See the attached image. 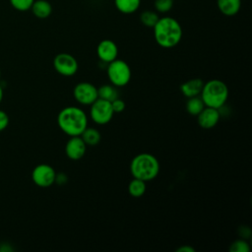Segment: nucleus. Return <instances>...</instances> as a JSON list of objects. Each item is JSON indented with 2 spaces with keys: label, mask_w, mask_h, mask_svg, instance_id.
Here are the masks:
<instances>
[{
  "label": "nucleus",
  "mask_w": 252,
  "mask_h": 252,
  "mask_svg": "<svg viewBox=\"0 0 252 252\" xmlns=\"http://www.w3.org/2000/svg\"><path fill=\"white\" fill-rule=\"evenodd\" d=\"M68 182V175L64 172H56V175H55V180H54V183H56L57 185H65L66 183Z\"/></svg>",
  "instance_id": "26"
},
{
  "label": "nucleus",
  "mask_w": 252,
  "mask_h": 252,
  "mask_svg": "<svg viewBox=\"0 0 252 252\" xmlns=\"http://www.w3.org/2000/svg\"><path fill=\"white\" fill-rule=\"evenodd\" d=\"M158 19H159V16L156 11L145 10L140 15L141 23L147 28H154V26L157 24Z\"/></svg>",
  "instance_id": "21"
},
{
  "label": "nucleus",
  "mask_w": 252,
  "mask_h": 252,
  "mask_svg": "<svg viewBox=\"0 0 252 252\" xmlns=\"http://www.w3.org/2000/svg\"><path fill=\"white\" fill-rule=\"evenodd\" d=\"M9 124V117L7 113L3 110H0V132L7 128Z\"/></svg>",
  "instance_id": "27"
},
{
  "label": "nucleus",
  "mask_w": 252,
  "mask_h": 252,
  "mask_svg": "<svg viewBox=\"0 0 252 252\" xmlns=\"http://www.w3.org/2000/svg\"><path fill=\"white\" fill-rule=\"evenodd\" d=\"M11 6L20 12H26L31 10V7L34 0H9Z\"/></svg>",
  "instance_id": "24"
},
{
  "label": "nucleus",
  "mask_w": 252,
  "mask_h": 252,
  "mask_svg": "<svg viewBox=\"0 0 252 252\" xmlns=\"http://www.w3.org/2000/svg\"><path fill=\"white\" fill-rule=\"evenodd\" d=\"M228 250L230 252H249L250 251V244L248 243L247 239L238 238L230 244Z\"/></svg>",
  "instance_id": "22"
},
{
  "label": "nucleus",
  "mask_w": 252,
  "mask_h": 252,
  "mask_svg": "<svg viewBox=\"0 0 252 252\" xmlns=\"http://www.w3.org/2000/svg\"><path fill=\"white\" fill-rule=\"evenodd\" d=\"M153 30L156 42L162 48L175 47L181 41L183 34L180 23L169 16L159 18Z\"/></svg>",
  "instance_id": "1"
},
{
  "label": "nucleus",
  "mask_w": 252,
  "mask_h": 252,
  "mask_svg": "<svg viewBox=\"0 0 252 252\" xmlns=\"http://www.w3.org/2000/svg\"><path fill=\"white\" fill-rule=\"evenodd\" d=\"M90 106V118L97 125L107 124L114 115L111 102L99 97H97Z\"/></svg>",
  "instance_id": "6"
},
{
  "label": "nucleus",
  "mask_w": 252,
  "mask_h": 252,
  "mask_svg": "<svg viewBox=\"0 0 252 252\" xmlns=\"http://www.w3.org/2000/svg\"><path fill=\"white\" fill-rule=\"evenodd\" d=\"M146 190H147L146 182L141 179L133 177V179L128 184V192L134 198L142 197L145 194Z\"/></svg>",
  "instance_id": "20"
},
{
  "label": "nucleus",
  "mask_w": 252,
  "mask_h": 252,
  "mask_svg": "<svg viewBox=\"0 0 252 252\" xmlns=\"http://www.w3.org/2000/svg\"><path fill=\"white\" fill-rule=\"evenodd\" d=\"M53 67L58 74L64 77H71L77 73L79 63L72 54L62 52L55 55L53 59Z\"/></svg>",
  "instance_id": "7"
},
{
  "label": "nucleus",
  "mask_w": 252,
  "mask_h": 252,
  "mask_svg": "<svg viewBox=\"0 0 252 252\" xmlns=\"http://www.w3.org/2000/svg\"><path fill=\"white\" fill-rule=\"evenodd\" d=\"M219 11L227 17L236 15L241 8V0H217Z\"/></svg>",
  "instance_id": "14"
},
{
  "label": "nucleus",
  "mask_w": 252,
  "mask_h": 252,
  "mask_svg": "<svg viewBox=\"0 0 252 252\" xmlns=\"http://www.w3.org/2000/svg\"><path fill=\"white\" fill-rule=\"evenodd\" d=\"M176 252H195V248L190 245H182L176 249Z\"/></svg>",
  "instance_id": "28"
},
{
  "label": "nucleus",
  "mask_w": 252,
  "mask_h": 252,
  "mask_svg": "<svg viewBox=\"0 0 252 252\" xmlns=\"http://www.w3.org/2000/svg\"><path fill=\"white\" fill-rule=\"evenodd\" d=\"M111 106H112V109L114 111V113H120V112H123L125 107H126V104H125V101L123 99H121L120 97H117L115 98L114 100L111 101Z\"/></svg>",
  "instance_id": "25"
},
{
  "label": "nucleus",
  "mask_w": 252,
  "mask_h": 252,
  "mask_svg": "<svg viewBox=\"0 0 252 252\" xmlns=\"http://www.w3.org/2000/svg\"><path fill=\"white\" fill-rule=\"evenodd\" d=\"M0 78H1V71H0Z\"/></svg>",
  "instance_id": "30"
},
{
  "label": "nucleus",
  "mask_w": 252,
  "mask_h": 252,
  "mask_svg": "<svg viewBox=\"0 0 252 252\" xmlns=\"http://www.w3.org/2000/svg\"><path fill=\"white\" fill-rule=\"evenodd\" d=\"M97 95L99 98L110 101V102L115 98L119 97L116 87H114L111 84H105L97 88Z\"/></svg>",
  "instance_id": "18"
},
{
  "label": "nucleus",
  "mask_w": 252,
  "mask_h": 252,
  "mask_svg": "<svg viewBox=\"0 0 252 252\" xmlns=\"http://www.w3.org/2000/svg\"><path fill=\"white\" fill-rule=\"evenodd\" d=\"M81 137L87 146H95L101 139L99 131L94 127H87L81 134Z\"/></svg>",
  "instance_id": "17"
},
{
  "label": "nucleus",
  "mask_w": 252,
  "mask_h": 252,
  "mask_svg": "<svg viewBox=\"0 0 252 252\" xmlns=\"http://www.w3.org/2000/svg\"><path fill=\"white\" fill-rule=\"evenodd\" d=\"M220 119V109L205 106L204 109L197 115V122L203 129L209 130L214 128Z\"/></svg>",
  "instance_id": "12"
},
{
  "label": "nucleus",
  "mask_w": 252,
  "mask_h": 252,
  "mask_svg": "<svg viewBox=\"0 0 252 252\" xmlns=\"http://www.w3.org/2000/svg\"><path fill=\"white\" fill-rule=\"evenodd\" d=\"M55 175L56 171L51 165L47 163H40L32 169V180L36 186L46 188L54 184Z\"/></svg>",
  "instance_id": "9"
},
{
  "label": "nucleus",
  "mask_w": 252,
  "mask_h": 252,
  "mask_svg": "<svg viewBox=\"0 0 252 252\" xmlns=\"http://www.w3.org/2000/svg\"><path fill=\"white\" fill-rule=\"evenodd\" d=\"M75 100L82 105H91L97 97V88L89 82L78 83L73 89Z\"/></svg>",
  "instance_id": "8"
},
{
  "label": "nucleus",
  "mask_w": 252,
  "mask_h": 252,
  "mask_svg": "<svg viewBox=\"0 0 252 252\" xmlns=\"http://www.w3.org/2000/svg\"><path fill=\"white\" fill-rule=\"evenodd\" d=\"M89 119L87 113L78 106L70 105L62 108L57 115V124L60 130L68 135L81 136L88 127Z\"/></svg>",
  "instance_id": "2"
},
{
  "label": "nucleus",
  "mask_w": 252,
  "mask_h": 252,
  "mask_svg": "<svg viewBox=\"0 0 252 252\" xmlns=\"http://www.w3.org/2000/svg\"><path fill=\"white\" fill-rule=\"evenodd\" d=\"M159 161L150 153H141L135 156L130 162V173L134 178L145 182L152 181L159 173Z\"/></svg>",
  "instance_id": "3"
},
{
  "label": "nucleus",
  "mask_w": 252,
  "mask_h": 252,
  "mask_svg": "<svg viewBox=\"0 0 252 252\" xmlns=\"http://www.w3.org/2000/svg\"><path fill=\"white\" fill-rule=\"evenodd\" d=\"M203 86H204V81L200 78H195L181 84L180 91L183 94V95L188 98V97L200 95Z\"/></svg>",
  "instance_id": "13"
},
{
  "label": "nucleus",
  "mask_w": 252,
  "mask_h": 252,
  "mask_svg": "<svg viewBox=\"0 0 252 252\" xmlns=\"http://www.w3.org/2000/svg\"><path fill=\"white\" fill-rule=\"evenodd\" d=\"M3 96H4V92H3V88L0 85V103H1V101L3 99Z\"/></svg>",
  "instance_id": "29"
},
{
  "label": "nucleus",
  "mask_w": 252,
  "mask_h": 252,
  "mask_svg": "<svg viewBox=\"0 0 252 252\" xmlns=\"http://www.w3.org/2000/svg\"><path fill=\"white\" fill-rule=\"evenodd\" d=\"M31 10L38 19H46L52 13V6L47 0H34Z\"/></svg>",
  "instance_id": "15"
},
{
  "label": "nucleus",
  "mask_w": 252,
  "mask_h": 252,
  "mask_svg": "<svg viewBox=\"0 0 252 252\" xmlns=\"http://www.w3.org/2000/svg\"><path fill=\"white\" fill-rule=\"evenodd\" d=\"M87 152V145L81 136H72L65 145V154L71 160L81 159Z\"/></svg>",
  "instance_id": "10"
},
{
  "label": "nucleus",
  "mask_w": 252,
  "mask_h": 252,
  "mask_svg": "<svg viewBox=\"0 0 252 252\" xmlns=\"http://www.w3.org/2000/svg\"><path fill=\"white\" fill-rule=\"evenodd\" d=\"M204 107H205V104L200 95L188 97L185 104L186 111L193 116H197L204 109Z\"/></svg>",
  "instance_id": "19"
},
{
  "label": "nucleus",
  "mask_w": 252,
  "mask_h": 252,
  "mask_svg": "<svg viewBox=\"0 0 252 252\" xmlns=\"http://www.w3.org/2000/svg\"><path fill=\"white\" fill-rule=\"evenodd\" d=\"M141 4V0H114L116 9L125 15H130L136 12Z\"/></svg>",
  "instance_id": "16"
},
{
  "label": "nucleus",
  "mask_w": 252,
  "mask_h": 252,
  "mask_svg": "<svg viewBox=\"0 0 252 252\" xmlns=\"http://www.w3.org/2000/svg\"><path fill=\"white\" fill-rule=\"evenodd\" d=\"M96 54L102 63L108 64L118 56V46L111 39H102L96 46Z\"/></svg>",
  "instance_id": "11"
},
{
  "label": "nucleus",
  "mask_w": 252,
  "mask_h": 252,
  "mask_svg": "<svg viewBox=\"0 0 252 252\" xmlns=\"http://www.w3.org/2000/svg\"><path fill=\"white\" fill-rule=\"evenodd\" d=\"M228 87L219 79H212L204 83L200 96L205 106L220 109L228 99Z\"/></svg>",
  "instance_id": "4"
},
{
  "label": "nucleus",
  "mask_w": 252,
  "mask_h": 252,
  "mask_svg": "<svg viewBox=\"0 0 252 252\" xmlns=\"http://www.w3.org/2000/svg\"><path fill=\"white\" fill-rule=\"evenodd\" d=\"M106 74L110 84L116 88H121L128 85L132 77L129 64L126 61L118 58L107 64Z\"/></svg>",
  "instance_id": "5"
},
{
  "label": "nucleus",
  "mask_w": 252,
  "mask_h": 252,
  "mask_svg": "<svg viewBox=\"0 0 252 252\" xmlns=\"http://www.w3.org/2000/svg\"><path fill=\"white\" fill-rule=\"evenodd\" d=\"M173 2L174 0H155V10L160 14L167 13L172 9Z\"/></svg>",
  "instance_id": "23"
}]
</instances>
